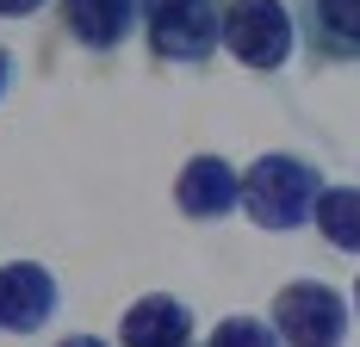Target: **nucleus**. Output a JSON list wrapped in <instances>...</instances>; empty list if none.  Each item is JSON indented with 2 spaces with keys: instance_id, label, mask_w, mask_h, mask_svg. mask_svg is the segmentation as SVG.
<instances>
[{
  "instance_id": "39448f33",
  "label": "nucleus",
  "mask_w": 360,
  "mask_h": 347,
  "mask_svg": "<svg viewBox=\"0 0 360 347\" xmlns=\"http://www.w3.org/2000/svg\"><path fill=\"white\" fill-rule=\"evenodd\" d=\"M174 205L193 223H217V217L243 211V168H230L224 155H193L174 174Z\"/></svg>"
},
{
  "instance_id": "f8f14e48",
  "label": "nucleus",
  "mask_w": 360,
  "mask_h": 347,
  "mask_svg": "<svg viewBox=\"0 0 360 347\" xmlns=\"http://www.w3.org/2000/svg\"><path fill=\"white\" fill-rule=\"evenodd\" d=\"M44 0H0V19H32Z\"/></svg>"
},
{
  "instance_id": "6e6552de",
  "label": "nucleus",
  "mask_w": 360,
  "mask_h": 347,
  "mask_svg": "<svg viewBox=\"0 0 360 347\" xmlns=\"http://www.w3.org/2000/svg\"><path fill=\"white\" fill-rule=\"evenodd\" d=\"M118 347H193V310L174 292H143L118 316Z\"/></svg>"
},
{
  "instance_id": "0eeeda50",
  "label": "nucleus",
  "mask_w": 360,
  "mask_h": 347,
  "mask_svg": "<svg viewBox=\"0 0 360 347\" xmlns=\"http://www.w3.org/2000/svg\"><path fill=\"white\" fill-rule=\"evenodd\" d=\"M292 19L317 63H360V0H292Z\"/></svg>"
},
{
  "instance_id": "7ed1b4c3",
  "label": "nucleus",
  "mask_w": 360,
  "mask_h": 347,
  "mask_svg": "<svg viewBox=\"0 0 360 347\" xmlns=\"http://www.w3.org/2000/svg\"><path fill=\"white\" fill-rule=\"evenodd\" d=\"M143 37L155 63H205L224 50V6L217 0H143Z\"/></svg>"
},
{
  "instance_id": "20e7f679",
  "label": "nucleus",
  "mask_w": 360,
  "mask_h": 347,
  "mask_svg": "<svg viewBox=\"0 0 360 347\" xmlns=\"http://www.w3.org/2000/svg\"><path fill=\"white\" fill-rule=\"evenodd\" d=\"M348 310L354 304L335 285H323V279H292V285H280L267 322L280 329L286 347H342L348 341Z\"/></svg>"
},
{
  "instance_id": "1a4fd4ad",
  "label": "nucleus",
  "mask_w": 360,
  "mask_h": 347,
  "mask_svg": "<svg viewBox=\"0 0 360 347\" xmlns=\"http://www.w3.org/2000/svg\"><path fill=\"white\" fill-rule=\"evenodd\" d=\"M143 0H63V25L81 50H118L137 32Z\"/></svg>"
},
{
  "instance_id": "423d86ee",
  "label": "nucleus",
  "mask_w": 360,
  "mask_h": 347,
  "mask_svg": "<svg viewBox=\"0 0 360 347\" xmlns=\"http://www.w3.org/2000/svg\"><path fill=\"white\" fill-rule=\"evenodd\" d=\"M56 273L44 261H6L0 267V329L13 335H37L56 316Z\"/></svg>"
},
{
  "instance_id": "ddd939ff",
  "label": "nucleus",
  "mask_w": 360,
  "mask_h": 347,
  "mask_svg": "<svg viewBox=\"0 0 360 347\" xmlns=\"http://www.w3.org/2000/svg\"><path fill=\"white\" fill-rule=\"evenodd\" d=\"M13 74H19V69H13V50L0 44V100H6V87H13Z\"/></svg>"
},
{
  "instance_id": "f257e3e1",
  "label": "nucleus",
  "mask_w": 360,
  "mask_h": 347,
  "mask_svg": "<svg viewBox=\"0 0 360 347\" xmlns=\"http://www.w3.org/2000/svg\"><path fill=\"white\" fill-rule=\"evenodd\" d=\"M323 192V174L292 149H267L243 168V217L261 230H298L311 223V205Z\"/></svg>"
},
{
  "instance_id": "9d476101",
  "label": "nucleus",
  "mask_w": 360,
  "mask_h": 347,
  "mask_svg": "<svg viewBox=\"0 0 360 347\" xmlns=\"http://www.w3.org/2000/svg\"><path fill=\"white\" fill-rule=\"evenodd\" d=\"M311 223L335 254H360V186H323L311 205Z\"/></svg>"
},
{
  "instance_id": "2eb2a0df",
  "label": "nucleus",
  "mask_w": 360,
  "mask_h": 347,
  "mask_svg": "<svg viewBox=\"0 0 360 347\" xmlns=\"http://www.w3.org/2000/svg\"><path fill=\"white\" fill-rule=\"evenodd\" d=\"M348 304H354V310H360V279H354V298H348Z\"/></svg>"
},
{
  "instance_id": "9b49d317",
  "label": "nucleus",
  "mask_w": 360,
  "mask_h": 347,
  "mask_svg": "<svg viewBox=\"0 0 360 347\" xmlns=\"http://www.w3.org/2000/svg\"><path fill=\"white\" fill-rule=\"evenodd\" d=\"M205 347H286V341H280V329L261 322V316H224Z\"/></svg>"
},
{
  "instance_id": "4468645a",
  "label": "nucleus",
  "mask_w": 360,
  "mask_h": 347,
  "mask_svg": "<svg viewBox=\"0 0 360 347\" xmlns=\"http://www.w3.org/2000/svg\"><path fill=\"white\" fill-rule=\"evenodd\" d=\"M56 347H112V341H100V335H63Z\"/></svg>"
},
{
  "instance_id": "f03ea898",
  "label": "nucleus",
  "mask_w": 360,
  "mask_h": 347,
  "mask_svg": "<svg viewBox=\"0 0 360 347\" xmlns=\"http://www.w3.org/2000/svg\"><path fill=\"white\" fill-rule=\"evenodd\" d=\"M292 44H298V19L292 0H230L224 6V50L255 74L286 69Z\"/></svg>"
}]
</instances>
